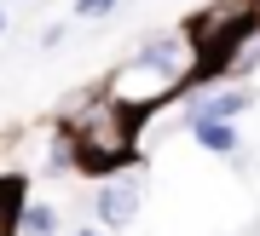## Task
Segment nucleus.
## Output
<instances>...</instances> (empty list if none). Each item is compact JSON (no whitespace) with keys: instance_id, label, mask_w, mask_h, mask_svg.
Segmentation results:
<instances>
[{"instance_id":"nucleus-1","label":"nucleus","mask_w":260,"mask_h":236,"mask_svg":"<svg viewBox=\"0 0 260 236\" xmlns=\"http://www.w3.org/2000/svg\"><path fill=\"white\" fill-rule=\"evenodd\" d=\"M133 127H139V109H127L121 98H110V92L87 98V109H75L64 121V133L75 144V167L81 173H116L133 155Z\"/></svg>"},{"instance_id":"nucleus-2","label":"nucleus","mask_w":260,"mask_h":236,"mask_svg":"<svg viewBox=\"0 0 260 236\" xmlns=\"http://www.w3.org/2000/svg\"><path fill=\"white\" fill-rule=\"evenodd\" d=\"M133 69L156 75V81H162L168 92H174L179 81H191V75L203 69V46H197L191 23H185V29H174V35H156V41H145L139 52H133Z\"/></svg>"},{"instance_id":"nucleus-3","label":"nucleus","mask_w":260,"mask_h":236,"mask_svg":"<svg viewBox=\"0 0 260 236\" xmlns=\"http://www.w3.org/2000/svg\"><path fill=\"white\" fill-rule=\"evenodd\" d=\"M139 208H145V179L139 173H110L93 196V213H99L104 230H127L139 219Z\"/></svg>"},{"instance_id":"nucleus-4","label":"nucleus","mask_w":260,"mask_h":236,"mask_svg":"<svg viewBox=\"0 0 260 236\" xmlns=\"http://www.w3.org/2000/svg\"><path fill=\"white\" fill-rule=\"evenodd\" d=\"M254 109V87H220V92H197L185 104V121L191 115H208V121H237Z\"/></svg>"},{"instance_id":"nucleus-5","label":"nucleus","mask_w":260,"mask_h":236,"mask_svg":"<svg viewBox=\"0 0 260 236\" xmlns=\"http://www.w3.org/2000/svg\"><path fill=\"white\" fill-rule=\"evenodd\" d=\"M185 127H191V138H197V150H208V155H225V162H232V155L243 150L237 121H208V115H191Z\"/></svg>"},{"instance_id":"nucleus-6","label":"nucleus","mask_w":260,"mask_h":236,"mask_svg":"<svg viewBox=\"0 0 260 236\" xmlns=\"http://www.w3.org/2000/svg\"><path fill=\"white\" fill-rule=\"evenodd\" d=\"M18 230L23 236H58V208L52 202H29V208L18 213Z\"/></svg>"},{"instance_id":"nucleus-7","label":"nucleus","mask_w":260,"mask_h":236,"mask_svg":"<svg viewBox=\"0 0 260 236\" xmlns=\"http://www.w3.org/2000/svg\"><path fill=\"white\" fill-rule=\"evenodd\" d=\"M116 6H121V0H75V6H70V18H81V23H99V18H110Z\"/></svg>"},{"instance_id":"nucleus-8","label":"nucleus","mask_w":260,"mask_h":236,"mask_svg":"<svg viewBox=\"0 0 260 236\" xmlns=\"http://www.w3.org/2000/svg\"><path fill=\"white\" fill-rule=\"evenodd\" d=\"M41 46H64V23H47V29H41Z\"/></svg>"},{"instance_id":"nucleus-9","label":"nucleus","mask_w":260,"mask_h":236,"mask_svg":"<svg viewBox=\"0 0 260 236\" xmlns=\"http://www.w3.org/2000/svg\"><path fill=\"white\" fill-rule=\"evenodd\" d=\"M70 236H104V230H87V225H81V230H70Z\"/></svg>"},{"instance_id":"nucleus-10","label":"nucleus","mask_w":260,"mask_h":236,"mask_svg":"<svg viewBox=\"0 0 260 236\" xmlns=\"http://www.w3.org/2000/svg\"><path fill=\"white\" fill-rule=\"evenodd\" d=\"M0 35H6V6H0Z\"/></svg>"}]
</instances>
